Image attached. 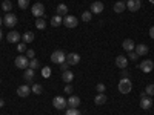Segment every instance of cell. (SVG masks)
<instances>
[{
  "mask_svg": "<svg viewBox=\"0 0 154 115\" xmlns=\"http://www.w3.org/2000/svg\"><path fill=\"white\" fill-rule=\"evenodd\" d=\"M94 103H96L97 106L105 105V103H106V95H105V94H99V95H96V98H94Z\"/></svg>",
  "mask_w": 154,
  "mask_h": 115,
  "instance_id": "cell-22",
  "label": "cell"
},
{
  "mask_svg": "<svg viewBox=\"0 0 154 115\" xmlns=\"http://www.w3.org/2000/svg\"><path fill=\"white\" fill-rule=\"evenodd\" d=\"M17 51H19V52H25V51H26V45H25V43H19L17 45Z\"/></svg>",
  "mask_w": 154,
  "mask_h": 115,
  "instance_id": "cell-36",
  "label": "cell"
},
{
  "mask_svg": "<svg viewBox=\"0 0 154 115\" xmlns=\"http://www.w3.org/2000/svg\"><path fill=\"white\" fill-rule=\"evenodd\" d=\"M14 63H16V66L19 69H28V66H29L28 57H25V55H17L16 60H14Z\"/></svg>",
  "mask_w": 154,
  "mask_h": 115,
  "instance_id": "cell-3",
  "label": "cell"
},
{
  "mask_svg": "<svg viewBox=\"0 0 154 115\" xmlns=\"http://www.w3.org/2000/svg\"><path fill=\"white\" fill-rule=\"evenodd\" d=\"M63 25H65L66 28L72 29V28L77 26V19H75L74 16H66L65 19H63Z\"/></svg>",
  "mask_w": 154,
  "mask_h": 115,
  "instance_id": "cell-12",
  "label": "cell"
},
{
  "mask_svg": "<svg viewBox=\"0 0 154 115\" xmlns=\"http://www.w3.org/2000/svg\"><path fill=\"white\" fill-rule=\"evenodd\" d=\"M34 55H35V52H34L32 49H28V51H26V57H28V58H34Z\"/></svg>",
  "mask_w": 154,
  "mask_h": 115,
  "instance_id": "cell-37",
  "label": "cell"
},
{
  "mask_svg": "<svg viewBox=\"0 0 154 115\" xmlns=\"http://www.w3.org/2000/svg\"><path fill=\"white\" fill-rule=\"evenodd\" d=\"M45 26H46V22L43 19H37L35 20V28L37 29H45Z\"/></svg>",
  "mask_w": 154,
  "mask_h": 115,
  "instance_id": "cell-28",
  "label": "cell"
},
{
  "mask_svg": "<svg viewBox=\"0 0 154 115\" xmlns=\"http://www.w3.org/2000/svg\"><path fill=\"white\" fill-rule=\"evenodd\" d=\"M120 77H122V78H130V72H128V71H122Z\"/></svg>",
  "mask_w": 154,
  "mask_h": 115,
  "instance_id": "cell-39",
  "label": "cell"
},
{
  "mask_svg": "<svg viewBox=\"0 0 154 115\" xmlns=\"http://www.w3.org/2000/svg\"><path fill=\"white\" fill-rule=\"evenodd\" d=\"M29 68H31V69H37V68H38V61H37L35 58H31V60H29Z\"/></svg>",
  "mask_w": 154,
  "mask_h": 115,
  "instance_id": "cell-34",
  "label": "cell"
},
{
  "mask_svg": "<svg viewBox=\"0 0 154 115\" xmlns=\"http://www.w3.org/2000/svg\"><path fill=\"white\" fill-rule=\"evenodd\" d=\"M79 61H80V55H79V54L71 52V54H68V55H66V63H68L69 66H72V65H77Z\"/></svg>",
  "mask_w": 154,
  "mask_h": 115,
  "instance_id": "cell-13",
  "label": "cell"
},
{
  "mask_svg": "<svg viewBox=\"0 0 154 115\" xmlns=\"http://www.w3.org/2000/svg\"><path fill=\"white\" fill-rule=\"evenodd\" d=\"M148 2H149V3H152V5H154V0H148Z\"/></svg>",
  "mask_w": 154,
  "mask_h": 115,
  "instance_id": "cell-46",
  "label": "cell"
},
{
  "mask_svg": "<svg viewBox=\"0 0 154 115\" xmlns=\"http://www.w3.org/2000/svg\"><path fill=\"white\" fill-rule=\"evenodd\" d=\"M16 23H17V16L16 14H11V12H8L6 17L3 19V25L8 28H14L16 26Z\"/></svg>",
  "mask_w": 154,
  "mask_h": 115,
  "instance_id": "cell-4",
  "label": "cell"
},
{
  "mask_svg": "<svg viewBox=\"0 0 154 115\" xmlns=\"http://www.w3.org/2000/svg\"><path fill=\"white\" fill-rule=\"evenodd\" d=\"M6 40H8L9 43H17V42L20 40V34H19L17 31H11V32H8V35H6Z\"/></svg>",
  "mask_w": 154,
  "mask_h": 115,
  "instance_id": "cell-15",
  "label": "cell"
},
{
  "mask_svg": "<svg viewBox=\"0 0 154 115\" xmlns=\"http://www.w3.org/2000/svg\"><path fill=\"white\" fill-rule=\"evenodd\" d=\"M66 105H68V101L63 98V97H54V100H53V106H54L56 109H59V111L65 109Z\"/></svg>",
  "mask_w": 154,
  "mask_h": 115,
  "instance_id": "cell-7",
  "label": "cell"
},
{
  "mask_svg": "<svg viewBox=\"0 0 154 115\" xmlns=\"http://www.w3.org/2000/svg\"><path fill=\"white\" fill-rule=\"evenodd\" d=\"M2 25H3V20H2V17H0V26H2Z\"/></svg>",
  "mask_w": 154,
  "mask_h": 115,
  "instance_id": "cell-45",
  "label": "cell"
},
{
  "mask_svg": "<svg viewBox=\"0 0 154 115\" xmlns=\"http://www.w3.org/2000/svg\"><path fill=\"white\" fill-rule=\"evenodd\" d=\"M151 106H152V100H151L145 92H143V94H142V97H140V108L146 111V109H149Z\"/></svg>",
  "mask_w": 154,
  "mask_h": 115,
  "instance_id": "cell-8",
  "label": "cell"
},
{
  "mask_svg": "<svg viewBox=\"0 0 154 115\" xmlns=\"http://www.w3.org/2000/svg\"><path fill=\"white\" fill-rule=\"evenodd\" d=\"M137 58H139V55L134 52V51H133V52H130V54H128V60H131V61H137Z\"/></svg>",
  "mask_w": 154,
  "mask_h": 115,
  "instance_id": "cell-35",
  "label": "cell"
},
{
  "mask_svg": "<svg viewBox=\"0 0 154 115\" xmlns=\"http://www.w3.org/2000/svg\"><path fill=\"white\" fill-rule=\"evenodd\" d=\"M65 115H80V112H79V109H77V108H69Z\"/></svg>",
  "mask_w": 154,
  "mask_h": 115,
  "instance_id": "cell-32",
  "label": "cell"
},
{
  "mask_svg": "<svg viewBox=\"0 0 154 115\" xmlns=\"http://www.w3.org/2000/svg\"><path fill=\"white\" fill-rule=\"evenodd\" d=\"M68 68H69V65H68V63L65 61V63H62V65H60V71L63 72V71H68Z\"/></svg>",
  "mask_w": 154,
  "mask_h": 115,
  "instance_id": "cell-38",
  "label": "cell"
},
{
  "mask_svg": "<svg viewBox=\"0 0 154 115\" xmlns=\"http://www.w3.org/2000/svg\"><path fill=\"white\" fill-rule=\"evenodd\" d=\"M31 12H32L37 19H42V17L45 16V6H43L42 3H35V5L32 6Z\"/></svg>",
  "mask_w": 154,
  "mask_h": 115,
  "instance_id": "cell-5",
  "label": "cell"
},
{
  "mask_svg": "<svg viewBox=\"0 0 154 115\" xmlns=\"http://www.w3.org/2000/svg\"><path fill=\"white\" fill-rule=\"evenodd\" d=\"M102 11H103V3L102 2H94L91 5V12L93 14H100Z\"/></svg>",
  "mask_w": 154,
  "mask_h": 115,
  "instance_id": "cell-18",
  "label": "cell"
},
{
  "mask_svg": "<svg viewBox=\"0 0 154 115\" xmlns=\"http://www.w3.org/2000/svg\"><path fill=\"white\" fill-rule=\"evenodd\" d=\"M66 14H68V6H66L65 3H60V5L57 6V16H60V17L65 16V17H66Z\"/></svg>",
  "mask_w": 154,
  "mask_h": 115,
  "instance_id": "cell-20",
  "label": "cell"
},
{
  "mask_svg": "<svg viewBox=\"0 0 154 115\" xmlns=\"http://www.w3.org/2000/svg\"><path fill=\"white\" fill-rule=\"evenodd\" d=\"M134 49H136L134 52H136L137 55H146V54H148V46H146V45H137Z\"/></svg>",
  "mask_w": 154,
  "mask_h": 115,
  "instance_id": "cell-19",
  "label": "cell"
},
{
  "mask_svg": "<svg viewBox=\"0 0 154 115\" xmlns=\"http://www.w3.org/2000/svg\"><path fill=\"white\" fill-rule=\"evenodd\" d=\"M62 80L65 81V83H71L72 80H74V72L72 71H63L62 72Z\"/></svg>",
  "mask_w": 154,
  "mask_h": 115,
  "instance_id": "cell-16",
  "label": "cell"
},
{
  "mask_svg": "<svg viewBox=\"0 0 154 115\" xmlns=\"http://www.w3.org/2000/svg\"><path fill=\"white\" fill-rule=\"evenodd\" d=\"M149 37H151V38H154V26H151V28H149Z\"/></svg>",
  "mask_w": 154,
  "mask_h": 115,
  "instance_id": "cell-42",
  "label": "cell"
},
{
  "mask_svg": "<svg viewBox=\"0 0 154 115\" xmlns=\"http://www.w3.org/2000/svg\"><path fill=\"white\" fill-rule=\"evenodd\" d=\"M23 78L26 80V81H32L34 80V69L28 68L26 71H25V74H23Z\"/></svg>",
  "mask_w": 154,
  "mask_h": 115,
  "instance_id": "cell-23",
  "label": "cell"
},
{
  "mask_svg": "<svg viewBox=\"0 0 154 115\" xmlns=\"http://www.w3.org/2000/svg\"><path fill=\"white\" fill-rule=\"evenodd\" d=\"M145 94H146V95H151V97L154 95V84H152V83H149V84L145 87Z\"/></svg>",
  "mask_w": 154,
  "mask_h": 115,
  "instance_id": "cell-30",
  "label": "cell"
},
{
  "mask_svg": "<svg viewBox=\"0 0 154 115\" xmlns=\"http://www.w3.org/2000/svg\"><path fill=\"white\" fill-rule=\"evenodd\" d=\"M2 38H3V32H2V31H0V40H2Z\"/></svg>",
  "mask_w": 154,
  "mask_h": 115,
  "instance_id": "cell-44",
  "label": "cell"
},
{
  "mask_svg": "<svg viewBox=\"0 0 154 115\" xmlns=\"http://www.w3.org/2000/svg\"><path fill=\"white\" fill-rule=\"evenodd\" d=\"M96 89H97V92H99V94H103V92H105V89H106V86H105L103 83H97Z\"/></svg>",
  "mask_w": 154,
  "mask_h": 115,
  "instance_id": "cell-33",
  "label": "cell"
},
{
  "mask_svg": "<svg viewBox=\"0 0 154 115\" xmlns=\"http://www.w3.org/2000/svg\"><path fill=\"white\" fill-rule=\"evenodd\" d=\"M63 23V19L60 17V16H54L53 19H51V25H53L54 28H57V26H60V25Z\"/></svg>",
  "mask_w": 154,
  "mask_h": 115,
  "instance_id": "cell-25",
  "label": "cell"
},
{
  "mask_svg": "<svg viewBox=\"0 0 154 115\" xmlns=\"http://www.w3.org/2000/svg\"><path fill=\"white\" fill-rule=\"evenodd\" d=\"M131 89H133V84H131V81H130V78H122L120 81H119V92L120 94H130L131 92Z\"/></svg>",
  "mask_w": 154,
  "mask_h": 115,
  "instance_id": "cell-2",
  "label": "cell"
},
{
  "mask_svg": "<svg viewBox=\"0 0 154 115\" xmlns=\"http://www.w3.org/2000/svg\"><path fill=\"white\" fill-rule=\"evenodd\" d=\"M140 6H142V0H128V2H126V8L130 9L131 12L139 11Z\"/></svg>",
  "mask_w": 154,
  "mask_h": 115,
  "instance_id": "cell-9",
  "label": "cell"
},
{
  "mask_svg": "<svg viewBox=\"0 0 154 115\" xmlns=\"http://www.w3.org/2000/svg\"><path fill=\"white\" fill-rule=\"evenodd\" d=\"M49 68H43V71H42V74H43V77H49Z\"/></svg>",
  "mask_w": 154,
  "mask_h": 115,
  "instance_id": "cell-41",
  "label": "cell"
},
{
  "mask_svg": "<svg viewBox=\"0 0 154 115\" xmlns=\"http://www.w3.org/2000/svg\"><path fill=\"white\" fill-rule=\"evenodd\" d=\"M68 106L69 108H79L80 106V98L77 97V95H71L68 98Z\"/></svg>",
  "mask_w": 154,
  "mask_h": 115,
  "instance_id": "cell-17",
  "label": "cell"
},
{
  "mask_svg": "<svg viewBox=\"0 0 154 115\" xmlns=\"http://www.w3.org/2000/svg\"><path fill=\"white\" fill-rule=\"evenodd\" d=\"M125 9H126V3L125 2H116L114 3V12L120 14V12H123Z\"/></svg>",
  "mask_w": 154,
  "mask_h": 115,
  "instance_id": "cell-21",
  "label": "cell"
},
{
  "mask_svg": "<svg viewBox=\"0 0 154 115\" xmlns=\"http://www.w3.org/2000/svg\"><path fill=\"white\" fill-rule=\"evenodd\" d=\"M2 9L6 11V12H9L12 9V3L9 2V0H3V2H2Z\"/></svg>",
  "mask_w": 154,
  "mask_h": 115,
  "instance_id": "cell-27",
  "label": "cell"
},
{
  "mask_svg": "<svg viewBox=\"0 0 154 115\" xmlns=\"http://www.w3.org/2000/svg\"><path fill=\"white\" fill-rule=\"evenodd\" d=\"M3 106H5V100L0 98V108H3Z\"/></svg>",
  "mask_w": 154,
  "mask_h": 115,
  "instance_id": "cell-43",
  "label": "cell"
},
{
  "mask_svg": "<svg viewBox=\"0 0 154 115\" xmlns=\"http://www.w3.org/2000/svg\"><path fill=\"white\" fill-rule=\"evenodd\" d=\"M91 19H93V12H91V11H85V12H82V20H83V22L89 23V22H91Z\"/></svg>",
  "mask_w": 154,
  "mask_h": 115,
  "instance_id": "cell-26",
  "label": "cell"
},
{
  "mask_svg": "<svg viewBox=\"0 0 154 115\" xmlns=\"http://www.w3.org/2000/svg\"><path fill=\"white\" fill-rule=\"evenodd\" d=\"M65 92H66V94H72V86H71V84H66V86H65Z\"/></svg>",
  "mask_w": 154,
  "mask_h": 115,
  "instance_id": "cell-40",
  "label": "cell"
},
{
  "mask_svg": "<svg viewBox=\"0 0 154 115\" xmlns=\"http://www.w3.org/2000/svg\"><path fill=\"white\" fill-rule=\"evenodd\" d=\"M22 38H23V42L25 43H31L32 40H34V32H31V31H26L23 35H22Z\"/></svg>",
  "mask_w": 154,
  "mask_h": 115,
  "instance_id": "cell-24",
  "label": "cell"
},
{
  "mask_svg": "<svg viewBox=\"0 0 154 115\" xmlns=\"http://www.w3.org/2000/svg\"><path fill=\"white\" fill-rule=\"evenodd\" d=\"M29 94H31V87H29L28 84H22V86L17 87V95H19V97L25 98V97H28Z\"/></svg>",
  "mask_w": 154,
  "mask_h": 115,
  "instance_id": "cell-11",
  "label": "cell"
},
{
  "mask_svg": "<svg viewBox=\"0 0 154 115\" xmlns=\"http://www.w3.org/2000/svg\"><path fill=\"white\" fill-rule=\"evenodd\" d=\"M19 8L20 9H26L28 8V5H29V0H19Z\"/></svg>",
  "mask_w": 154,
  "mask_h": 115,
  "instance_id": "cell-31",
  "label": "cell"
},
{
  "mask_svg": "<svg viewBox=\"0 0 154 115\" xmlns=\"http://www.w3.org/2000/svg\"><path fill=\"white\" fill-rule=\"evenodd\" d=\"M31 91H32L34 94H37V95H38V94H42V91H43V87H42V84H38V83H35V84H34V86L31 87Z\"/></svg>",
  "mask_w": 154,
  "mask_h": 115,
  "instance_id": "cell-29",
  "label": "cell"
},
{
  "mask_svg": "<svg viewBox=\"0 0 154 115\" xmlns=\"http://www.w3.org/2000/svg\"><path fill=\"white\" fill-rule=\"evenodd\" d=\"M128 61H130V60H128L126 55H117V57H116V66L120 68V69H126Z\"/></svg>",
  "mask_w": 154,
  "mask_h": 115,
  "instance_id": "cell-10",
  "label": "cell"
},
{
  "mask_svg": "<svg viewBox=\"0 0 154 115\" xmlns=\"http://www.w3.org/2000/svg\"><path fill=\"white\" fill-rule=\"evenodd\" d=\"M122 48L126 51V52H133L136 45H134V42L131 40V38H126V40H123V43H122Z\"/></svg>",
  "mask_w": 154,
  "mask_h": 115,
  "instance_id": "cell-14",
  "label": "cell"
},
{
  "mask_svg": "<svg viewBox=\"0 0 154 115\" xmlns=\"http://www.w3.org/2000/svg\"><path fill=\"white\" fill-rule=\"evenodd\" d=\"M139 68H140V71H142V72L149 74V72L154 69V63H152L151 60H143V61L139 65Z\"/></svg>",
  "mask_w": 154,
  "mask_h": 115,
  "instance_id": "cell-6",
  "label": "cell"
},
{
  "mask_svg": "<svg viewBox=\"0 0 154 115\" xmlns=\"http://www.w3.org/2000/svg\"><path fill=\"white\" fill-rule=\"evenodd\" d=\"M0 83H2V80H0Z\"/></svg>",
  "mask_w": 154,
  "mask_h": 115,
  "instance_id": "cell-47",
  "label": "cell"
},
{
  "mask_svg": "<svg viewBox=\"0 0 154 115\" xmlns=\"http://www.w3.org/2000/svg\"><path fill=\"white\" fill-rule=\"evenodd\" d=\"M51 61L56 63V65H62V63H65V61H66L65 52H63V51H60V49L54 51V52L51 54Z\"/></svg>",
  "mask_w": 154,
  "mask_h": 115,
  "instance_id": "cell-1",
  "label": "cell"
}]
</instances>
